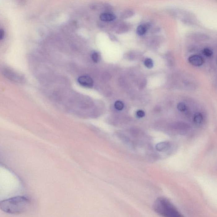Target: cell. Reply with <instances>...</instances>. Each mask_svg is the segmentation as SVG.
Returning a JSON list of instances; mask_svg holds the SVG:
<instances>
[{
    "instance_id": "6da1fadb",
    "label": "cell",
    "mask_w": 217,
    "mask_h": 217,
    "mask_svg": "<svg viewBox=\"0 0 217 217\" xmlns=\"http://www.w3.org/2000/svg\"><path fill=\"white\" fill-rule=\"evenodd\" d=\"M31 204L32 201L28 197L16 196L1 202L0 209L9 214H20L27 211Z\"/></svg>"
},
{
    "instance_id": "7a4b0ae2",
    "label": "cell",
    "mask_w": 217,
    "mask_h": 217,
    "mask_svg": "<svg viewBox=\"0 0 217 217\" xmlns=\"http://www.w3.org/2000/svg\"><path fill=\"white\" fill-rule=\"evenodd\" d=\"M154 210L161 215L168 217L182 216L173 204L167 198L160 197L154 203Z\"/></svg>"
},
{
    "instance_id": "3957f363",
    "label": "cell",
    "mask_w": 217,
    "mask_h": 217,
    "mask_svg": "<svg viewBox=\"0 0 217 217\" xmlns=\"http://www.w3.org/2000/svg\"><path fill=\"white\" fill-rule=\"evenodd\" d=\"M177 14L178 15L179 18L185 24L192 26H196L198 24L196 17L189 11H180Z\"/></svg>"
},
{
    "instance_id": "277c9868",
    "label": "cell",
    "mask_w": 217,
    "mask_h": 217,
    "mask_svg": "<svg viewBox=\"0 0 217 217\" xmlns=\"http://www.w3.org/2000/svg\"><path fill=\"white\" fill-rule=\"evenodd\" d=\"M78 82L81 86L85 88H90L93 85V81L88 76H81L78 78Z\"/></svg>"
},
{
    "instance_id": "5b68a950",
    "label": "cell",
    "mask_w": 217,
    "mask_h": 217,
    "mask_svg": "<svg viewBox=\"0 0 217 217\" xmlns=\"http://www.w3.org/2000/svg\"><path fill=\"white\" fill-rule=\"evenodd\" d=\"M4 74L7 78L13 81L20 82L23 80V77L21 76L10 69H6L4 71Z\"/></svg>"
},
{
    "instance_id": "8992f818",
    "label": "cell",
    "mask_w": 217,
    "mask_h": 217,
    "mask_svg": "<svg viewBox=\"0 0 217 217\" xmlns=\"http://www.w3.org/2000/svg\"><path fill=\"white\" fill-rule=\"evenodd\" d=\"M188 61L190 64L195 66H200L204 63V59L199 55H193L188 59Z\"/></svg>"
},
{
    "instance_id": "52a82bcc",
    "label": "cell",
    "mask_w": 217,
    "mask_h": 217,
    "mask_svg": "<svg viewBox=\"0 0 217 217\" xmlns=\"http://www.w3.org/2000/svg\"><path fill=\"white\" fill-rule=\"evenodd\" d=\"M171 146V143L169 142H161L156 145V149L158 151L160 152H165L170 149Z\"/></svg>"
},
{
    "instance_id": "ba28073f",
    "label": "cell",
    "mask_w": 217,
    "mask_h": 217,
    "mask_svg": "<svg viewBox=\"0 0 217 217\" xmlns=\"http://www.w3.org/2000/svg\"><path fill=\"white\" fill-rule=\"evenodd\" d=\"M100 18L102 21L111 22L115 19L116 17L114 15L109 12H104L100 16Z\"/></svg>"
},
{
    "instance_id": "9c48e42d",
    "label": "cell",
    "mask_w": 217,
    "mask_h": 217,
    "mask_svg": "<svg viewBox=\"0 0 217 217\" xmlns=\"http://www.w3.org/2000/svg\"><path fill=\"white\" fill-rule=\"evenodd\" d=\"M147 25L143 24L138 26L137 29V33L140 36H143L146 33L148 29Z\"/></svg>"
},
{
    "instance_id": "30bf717a",
    "label": "cell",
    "mask_w": 217,
    "mask_h": 217,
    "mask_svg": "<svg viewBox=\"0 0 217 217\" xmlns=\"http://www.w3.org/2000/svg\"><path fill=\"white\" fill-rule=\"evenodd\" d=\"M203 120L202 115L200 113H197L195 115L193 118V121L195 124L199 125L202 123Z\"/></svg>"
},
{
    "instance_id": "8fae6325",
    "label": "cell",
    "mask_w": 217,
    "mask_h": 217,
    "mask_svg": "<svg viewBox=\"0 0 217 217\" xmlns=\"http://www.w3.org/2000/svg\"><path fill=\"white\" fill-rule=\"evenodd\" d=\"M202 53L205 57H210L213 55V51L210 48H206L203 49Z\"/></svg>"
},
{
    "instance_id": "7c38bea8",
    "label": "cell",
    "mask_w": 217,
    "mask_h": 217,
    "mask_svg": "<svg viewBox=\"0 0 217 217\" xmlns=\"http://www.w3.org/2000/svg\"><path fill=\"white\" fill-rule=\"evenodd\" d=\"M144 65L148 68H151L153 67V62L151 59L147 58L144 61Z\"/></svg>"
},
{
    "instance_id": "4fadbf2b",
    "label": "cell",
    "mask_w": 217,
    "mask_h": 217,
    "mask_svg": "<svg viewBox=\"0 0 217 217\" xmlns=\"http://www.w3.org/2000/svg\"><path fill=\"white\" fill-rule=\"evenodd\" d=\"M115 107L118 110H121L123 109L124 105L123 103L120 101H117L115 103Z\"/></svg>"
},
{
    "instance_id": "5bb4252c",
    "label": "cell",
    "mask_w": 217,
    "mask_h": 217,
    "mask_svg": "<svg viewBox=\"0 0 217 217\" xmlns=\"http://www.w3.org/2000/svg\"><path fill=\"white\" fill-rule=\"evenodd\" d=\"M187 106L183 102H180L177 105V109L181 112H184L186 110Z\"/></svg>"
},
{
    "instance_id": "9a60e30c",
    "label": "cell",
    "mask_w": 217,
    "mask_h": 217,
    "mask_svg": "<svg viewBox=\"0 0 217 217\" xmlns=\"http://www.w3.org/2000/svg\"><path fill=\"white\" fill-rule=\"evenodd\" d=\"M92 59L95 63H98L99 60V55L97 52H94L91 55Z\"/></svg>"
},
{
    "instance_id": "2e32d148",
    "label": "cell",
    "mask_w": 217,
    "mask_h": 217,
    "mask_svg": "<svg viewBox=\"0 0 217 217\" xmlns=\"http://www.w3.org/2000/svg\"><path fill=\"white\" fill-rule=\"evenodd\" d=\"M145 115V114L144 111H143V110H138L137 112V116L139 118H143V117Z\"/></svg>"
},
{
    "instance_id": "e0dca14e",
    "label": "cell",
    "mask_w": 217,
    "mask_h": 217,
    "mask_svg": "<svg viewBox=\"0 0 217 217\" xmlns=\"http://www.w3.org/2000/svg\"><path fill=\"white\" fill-rule=\"evenodd\" d=\"M4 32L2 30L1 31V40H2L3 39V37H4Z\"/></svg>"
}]
</instances>
